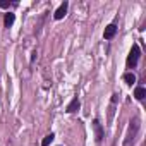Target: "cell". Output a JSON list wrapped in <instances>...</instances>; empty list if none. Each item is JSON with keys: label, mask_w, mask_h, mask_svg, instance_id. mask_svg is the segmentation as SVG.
<instances>
[{"label": "cell", "mask_w": 146, "mask_h": 146, "mask_svg": "<svg viewBox=\"0 0 146 146\" xmlns=\"http://www.w3.org/2000/svg\"><path fill=\"white\" fill-rule=\"evenodd\" d=\"M14 19H16V16H14V14H11V12H9V14H5V19H4L5 26H7V28H11V26L14 24Z\"/></svg>", "instance_id": "9c48e42d"}, {"label": "cell", "mask_w": 146, "mask_h": 146, "mask_svg": "<svg viewBox=\"0 0 146 146\" xmlns=\"http://www.w3.org/2000/svg\"><path fill=\"white\" fill-rule=\"evenodd\" d=\"M115 33H117V26H115V24H108V26L105 28L103 36H105V40H112V38L115 36Z\"/></svg>", "instance_id": "277c9868"}, {"label": "cell", "mask_w": 146, "mask_h": 146, "mask_svg": "<svg viewBox=\"0 0 146 146\" xmlns=\"http://www.w3.org/2000/svg\"><path fill=\"white\" fill-rule=\"evenodd\" d=\"M137 58H139V46L137 45H132L131 53L127 57V67H134L137 64Z\"/></svg>", "instance_id": "6da1fadb"}, {"label": "cell", "mask_w": 146, "mask_h": 146, "mask_svg": "<svg viewBox=\"0 0 146 146\" xmlns=\"http://www.w3.org/2000/svg\"><path fill=\"white\" fill-rule=\"evenodd\" d=\"M137 127H139L137 120H132L131 125H129V132H127V137H125L124 146H131V141H134V136H136V132H137Z\"/></svg>", "instance_id": "7a4b0ae2"}, {"label": "cell", "mask_w": 146, "mask_h": 146, "mask_svg": "<svg viewBox=\"0 0 146 146\" xmlns=\"http://www.w3.org/2000/svg\"><path fill=\"white\" fill-rule=\"evenodd\" d=\"M11 5V2H7V0H0V7H2V9H7Z\"/></svg>", "instance_id": "8fae6325"}, {"label": "cell", "mask_w": 146, "mask_h": 146, "mask_svg": "<svg viewBox=\"0 0 146 146\" xmlns=\"http://www.w3.org/2000/svg\"><path fill=\"white\" fill-rule=\"evenodd\" d=\"M79 105H81V103H79V100H78V96H76L74 100H72V102L67 105V112H69V113H74V112H78V110H79Z\"/></svg>", "instance_id": "5b68a950"}, {"label": "cell", "mask_w": 146, "mask_h": 146, "mask_svg": "<svg viewBox=\"0 0 146 146\" xmlns=\"http://www.w3.org/2000/svg\"><path fill=\"white\" fill-rule=\"evenodd\" d=\"M124 81H125L129 86H132V84L136 83V76L132 74V72H127V74H124Z\"/></svg>", "instance_id": "ba28073f"}, {"label": "cell", "mask_w": 146, "mask_h": 146, "mask_svg": "<svg viewBox=\"0 0 146 146\" xmlns=\"http://www.w3.org/2000/svg\"><path fill=\"white\" fill-rule=\"evenodd\" d=\"M134 96H136L137 100H144V96H146V90H144L143 86L136 88V91H134Z\"/></svg>", "instance_id": "52a82bcc"}, {"label": "cell", "mask_w": 146, "mask_h": 146, "mask_svg": "<svg viewBox=\"0 0 146 146\" xmlns=\"http://www.w3.org/2000/svg\"><path fill=\"white\" fill-rule=\"evenodd\" d=\"M65 14H67V2H64V4H62V5L55 11V19L58 21V19H62Z\"/></svg>", "instance_id": "8992f818"}, {"label": "cell", "mask_w": 146, "mask_h": 146, "mask_svg": "<svg viewBox=\"0 0 146 146\" xmlns=\"http://www.w3.org/2000/svg\"><path fill=\"white\" fill-rule=\"evenodd\" d=\"M93 129H95V137H96V141L100 143V141L103 139V127H102V124H100L98 119L93 120Z\"/></svg>", "instance_id": "3957f363"}, {"label": "cell", "mask_w": 146, "mask_h": 146, "mask_svg": "<svg viewBox=\"0 0 146 146\" xmlns=\"http://www.w3.org/2000/svg\"><path fill=\"white\" fill-rule=\"evenodd\" d=\"M53 137H55L53 134H48V136H45V137H43V141H41V146H48V144L53 141Z\"/></svg>", "instance_id": "30bf717a"}]
</instances>
